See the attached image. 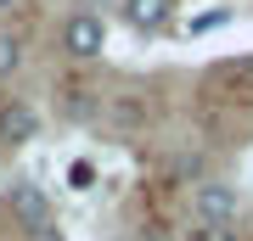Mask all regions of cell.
<instances>
[{
    "mask_svg": "<svg viewBox=\"0 0 253 241\" xmlns=\"http://www.w3.org/2000/svg\"><path fill=\"white\" fill-rule=\"evenodd\" d=\"M141 241H174V236H163V230H146V236H141Z\"/></svg>",
    "mask_w": 253,
    "mask_h": 241,
    "instance_id": "cell-9",
    "label": "cell"
},
{
    "mask_svg": "<svg viewBox=\"0 0 253 241\" xmlns=\"http://www.w3.org/2000/svg\"><path fill=\"white\" fill-rule=\"evenodd\" d=\"M6 213L23 224V230H40V224H51V197L34 185V179H17V185L6 191Z\"/></svg>",
    "mask_w": 253,
    "mask_h": 241,
    "instance_id": "cell-3",
    "label": "cell"
},
{
    "mask_svg": "<svg viewBox=\"0 0 253 241\" xmlns=\"http://www.w3.org/2000/svg\"><path fill=\"white\" fill-rule=\"evenodd\" d=\"M191 241H248V236L236 230V224H197V230H191Z\"/></svg>",
    "mask_w": 253,
    "mask_h": 241,
    "instance_id": "cell-7",
    "label": "cell"
},
{
    "mask_svg": "<svg viewBox=\"0 0 253 241\" xmlns=\"http://www.w3.org/2000/svg\"><path fill=\"white\" fill-rule=\"evenodd\" d=\"M6 6H17V0H0V11H6Z\"/></svg>",
    "mask_w": 253,
    "mask_h": 241,
    "instance_id": "cell-10",
    "label": "cell"
},
{
    "mask_svg": "<svg viewBox=\"0 0 253 241\" xmlns=\"http://www.w3.org/2000/svg\"><path fill=\"white\" fill-rule=\"evenodd\" d=\"M40 135V112L28 107V101H11L6 112H0V140L6 146H23V140H34Z\"/></svg>",
    "mask_w": 253,
    "mask_h": 241,
    "instance_id": "cell-4",
    "label": "cell"
},
{
    "mask_svg": "<svg viewBox=\"0 0 253 241\" xmlns=\"http://www.w3.org/2000/svg\"><path fill=\"white\" fill-rule=\"evenodd\" d=\"M191 207H197V224H236V213H242V191H236L231 179H197Z\"/></svg>",
    "mask_w": 253,
    "mask_h": 241,
    "instance_id": "cell-2",
    "label": "cell"
},
{
    "mask_svg": "<svg viewBox=\"0 0 253 241\" xmlns=\"http://www.w3.org/2000/svg\"><path fill=\"white\" fill-rule=\"evenodd\" d=\"M62 56H73V62H96L101 51H107V23L96 17V11H68L62 23Z\"/></svg>",
    "mask_w": 253,
    "mask_h": 241,
    "instance_id": "cell-1",
    "label": "cell"
},
{
    "mask_svg": "<svg viewBox=\"0 0 253 241\" xmlns=\"http://www.w3.org/2000/svg\"><path fill=\"white\" fill-rule=\"evenodd\" d=\"M169 11H174V0H124V23L135 34H158L169 23Z\"/></svg>",
    "mask_w": 253,
    "mask_h": 241,
    "instance_id": "cell-5",
    "label": "cell"
},
{
    "mask_svg": "<svg viewBox=\"0 0 253 241\" xmlns=\"http://www.w3.org/2000/svg\"><path fill=\"white\" fill-rule=\"evenodd\" d=\"M28 241H68V236L56 230V224H40V230H28Z\"/></svg>",
    "mask_w": 253,
    "mask_h": 241,
    "instance_id": "cell-8",
    "label": "cell"
},
{
    "mask_svg": "<svg viewBox=\"0 0 253 241\" xmlns=\"http://www.w3.org/2000/svg\"><path fill=\"white\" fill-rule=\"evenodd\" d=\"M17 68H23V39L0 28V84H6V79H11Z\"/></svg>",
    "mask_w": 253,
    "mask_h": 241,
    "instance_id": "cell-6",
    "label": "cell"
}]
</instances>
